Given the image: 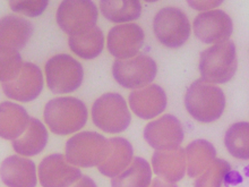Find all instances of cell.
<instances>
[{"label": "cell", "instance_id": "1", "mask_svg": "<svg viewBox=\"0 0 249 187\" xmlns=\"http://www.w3.org/2000/svg\"><path fill=\"white\" fill-rule=\"evenodd\" d=\"M185 106L194 119L199 123L210 124L223 115L226 95L219 86L199 78L187 89Z\"/></svg>", "mask_w": 249, "mask_h": 187}, {"label": "cell", "instance_id": "33", "mask_svg": "<svg viewBox=\"0 0 249 187\" xmlns=\"http://www.w3.org/2000/svg\"><path fill=\"white\" fill-rule=\"evenodd\" d=\"M150 187H178V186L176 185L175 183H169L167 181H164V179L158 177L151 183Z\"/></svg>", "mask_w": 249, "mask_h": 187}, {"label": "cell", "instance_id": "32", "mask_svg": "<svg viewBox=\"0 0 249 187\" xmlns=\"http://www.w3.org/2000/svg\"><path fill=\"white\" fill-rule=\"evenodd\" d=\"M71 187H98L95 182L89 176H82L81 179H78L75 184H72Z\"/></svg>", "mask_w": 249, "mask_h": 187}, {"label": "cell", "instance_id": "11", "mask_svg": "<svg viewBox=\"0 0 249 187\" xmlns=\"http://www.w3.org/2000/svg\"><path fill=\"white\" fill-rule=\"evenodd\" d=\"M184 127L177 117L163 115L152 120L144 130V138L157 151L179 148L184 141Z\"/></svg>", "mask_w": 249, "mask_h": 187}, {"label": "cell", "instance_id": "9", "mask_svg": "<svg viewBox=\"0 0 249 187\" xmlns=\"http://www.w3.org/2000/svg\"><path fill=\"white\" fill-rule=\"evenodd\" d=\"M158 73V66L147 55L126 60H116L112 66L113 78L124 89L138 90L150 85Z\"/></svg>", "mask_w": 249, "mask_h": 187}, {"label": "cell", "instance_id": "4", "mask_svg": "<svg viewBox=\"0 0 249 187\" xmlns=\"http://www.w3.org/2000/svg\"><path fill=\"white\" fill-rule=\"evenodd\" d=\"M109 150V138L95 131H81L68 138L65 155L76 167L91 168L101 165Z\"/></svg>", "mask_w": 249, "mask_h": 187}, {"label": "cell", "instance_id": "19", "mask_svg": "<svg viewBox=\"0 0 249 187\" xmlns=\"http://www.w3.org/2000/svg\"><path fill=\"white\" fill-rule=\"evenodd\" d=\"M109 153L98 169L107 177L115 178L129 167L134 160V150L130 142L124 137L109 138Z\"/></svg>", "mask_w": 249, "mask_h": 187}, {"label": "cell", "instance_id": "23", "mask_svg": "<svg viewBox=\"0 0 249 187\" xmlns=\"http://www.w3.org/2000/svg\"><path fill=\"white\" fill-rule=\"evenodd\" d=\"M71 50L79 58L91 60L101 55L105 49V34L98 26L85 32L69 36Z\"/></svg>", "mask_w": 249, "mask_h": 187}, {"label": "cell", "instance_id": "5", "mask_svg": "<svg viewBox=\"0 0 249 187\" xmlns=\"http://www.w3.org/2000/svg\"><path fill=\"white\" fill-rule=\"evenodd\" d=\"M91 115L95 126L108 134L123 133L131 122L126 100L118 93H106L95 100Z\"/></svg>", "mask_w": 249, "mask_h": 187}, {"label": "cell", "instance_id": "21", "mask_svg": "<svg viewBox=\"0 0 249 187\" xmlns=\"http://www.w3.org/2000/svg\"><path fill=\"white\" fill-rule=\"evenodd\" d=\"M49 140L44 124L36 118H31L29 127L18 138L13 141V149L23 157H33L41 153Z\"/></svg>", "mask_w": 249, "mask_h": 187}, {"label": "cell", "instance_id": "16", "mask_svg": "<svg viewBox=\"0 0 249 187\" xmlns=\"http://www.w3.org/2000/svg\"><path fill=\"white\" fill-rule=\"evenodd\" d=\"M1 182L7 187H36V166L23 155H10L1 162Z\"/></svg>", "mask_w": 249, "mask_h": 187}, {"label": "cell", "instance_id": "17", "mask_svg": "<svg viewBox=\"0 0 249 187\" xmlns=\"http://www.w3.org/2000/svg\"><path fill=\"white\" fill-rule=\"evenodd\" d=\"M152 169L158 177L169 183L181 181L187 170L185 149L179 147L171 150L155 151L152 157Z\"/></svg>", "mask_w": 249, "mask_h": 187}, {"label": "cell", "instance_id": "26", "mask_svg": "<svg viewBox=\"0 0 249 187\" xmlns=\"http://www.w3.org/2000/svg\"><path fill=\"white\" fill-rule=\"evenodd\" d=\"M224 144L232 157L239 160H249V123H234L228 128Z\"/></svg>", "mask_w": 249, "mask_h": 187}, {"label": "cell", "instance_id": "27", "mask_svg": "<svg viewBox=\"0 0 249 187\" xmlns=\"http://www.w3.org/2000/svg\"><path fill=\"white\" fill-rule=\"evenodd\" d=\"M24 62L19 51L8 48H0V81L12 82L18 77Z\"/></svg>", "mask_w": 249, "mask_h": 187}, {"label": "cell", "instance_id": "2", "mask_svg": "<svg viewBox=\"0 0 249 187\" xmlns=\"http://www.w3.org/2000/svg\"><path fill=\"white\" fill-rule=\"evenodd\" d=\"M44 122L53 133L69 135L77 133L88 123L85 103L74 96H61L50 100L44 108Z\"/></svg>", "mask_w": 249, "mask_h": 187}, {"label": "cell", "instance_id": "10", "mask_svg": "<svg viewBox=\"0 0 249 187\" xmlns=\"http://www.w3.org/2000/svg\"><path fill=\"white\" fill-rule=\"evenodd\" d=\"M194 34L206 44H219L229 41L233 31L231 17L226 12L213 9L198 14L194 19Z\"/></svg>", "mask_w": 249, "mask_h": 187}, {"label": "cell", "instance_id": "7", "mask_svg": "<svg viewBox=\"0 0 249 187\" xmlns=\"http://www.w3.org/2000/svg\"><path fill=\"white\" fill-rule=\"evenodd\" d=\"M153 30L159 42L172 49L184 46L192 33L188 17L176 7L159 10L153 20Z\"/></svg>", "mask_w": 249, "mask_h": 187}, {"label": "cell", "instance_id": "30", "mask_svg": "<svg viewBox=\"0 0 249 187\" xmlns=\"http://www.w3.org/2000/svg\"><path fill=\"white\" fill-rule=\"evenodd\" d=\"M222 3L223 1H221V0H219V1H212V0H210V1H198V0H196V1H192V0H189L188 1V5L192 7V8L196 10H202V13L213 10V8L222 5Z\"/></svg>", "mask_w": 249, "mask_h": 187}, {"label": "cell", "instance_id": "3", "mask_svg": "<svg viewBox=\"0 0 249 187\" xmlns=\"http://www.w3.org/2000/svg\"><path fill=\"white\" fill-rule=\"evenodd\" d=\"M238 68L236 46L232 41L214 44L200 54L199 73L211 84H224L233 78Z\"/></svg>", "mask_w": 249, "mask_h": 187}, {"label": "cell", "instance_id": "29", "mask_svg": "<svg viewBox=\"0 0 249 187\" xmlns=\"http://www.w3.org/2000/svg\"><path fill=\"white\" fill-rule=\"evenodd\" d=\"M48 0H10L9 7L13 12L27 17L40 16L47 9Z\"/></svg>", "mask_w": 249, "mask_h": 187}, {"label": "cell", "instance_id": "22", "mask_svg": "<svg viewBox=\"0 0 249 187\" xmlns=\"http://www.w3.org/2000/svg\"><path fill=\"white\" fill-rule=\"evenodd\" d=\"M187 174L189 177L197 178L205 172L216 159V150L211 142L195 140L186 149Z\"/></svg>", "mask_w": 249, "mask_h": 187}, {"label": "cell", "instance_id": "8", "mask_svg": "<svg viewBox=\"0 0 249 187\" xmlns=\"http://www.w3.org/2000/svg\"><path fill=\"white\" fill-rule=\"evenodd\" d=\"M98 8L91 0H64L57 10V23L65 33L72 36L95 27Z\"/></svg>", "mask_w": 249, "mask_h": 187}, {"label": "cell", "instance_id": "28", "mask_svg": "<svg viewBox=\"0 0 249 187\" xmlns=\"http://www.w3.org/2000/svg\"><path fill=\"white\" fill-rule=\"evenodd\" d=\"M231 170V166L223 159H215L205 172L196 178L195 187H222L226 175Z\"/></svg>", "mask_w": 249, "mask_h": 187}, {"label": "cell", "instance_id": "24", "mask_svg": "<svg viewBox=\"0 0 249 187\" xmlns=\"http://www.w3.org/2000/svg\"><path fill=\"white\" fill-rule=\"evenodd\" d=\"M102 15L116 24L131 23L142 15V5L138 0H101Z\"/></svg>", "mask_w": 249, "mask_h": 187}, {"label": "cell", "instance_id": "13", "mask_svg": "<svg viewBox=\"0 0 249 187\" xmlns=\"http://www.w3.org/2000/svg\"><path fill=\"white\" fill-rule=\"evenodd\" d=\"M37 176L42 187H71L83 175L81 169L71 165L66 155L56 153L40 162Z\"/></svg>", "mask_w": 249, "mask_h": 187}, {"label": "cell", "instance_id": "14", "mask_svg": "<svg viewBox=\"0 0 249 187\" xmlns=\"http://www.w3.org/2000/svg\"><path fill=\"white\" fill-rule=\"evenodd\" d=\"M43 84L41 69L32 62H24L18 77L12 82L2 83V91L9 99L19 102H30L41 94Z\"/></svg>", "mask_w": 249, "mask_h": 187}, {"label": "cell", "instance_id": "15", "mask_svg": "<svg viewBox=\"0 0 249 187\" xmlns=\"http://www.w3.org/2000/svg\"><path fill=\"white\" fill-rule=\"evenodd\" d=\"M129 107L142 119H153L161 115L167 108L168 98L164 90L158 84H150L145 88L134 90L128 96Z\"/></svg>", "mask_w": 249, "mask_h": 187}, {"label": "cell", "instance_id": "12", "mask_svg": "<svg viewBox=\"0 0 249 187\" xmlns=\"http://www.w3.org/2000/svg\"><path fill=\"white\" fill-rule=\"evenodd\" d=\"M144 40V31L138 24H120L109 31L107 47L117 59L126 60L137 56L143 48Z\"/></svg>", "mask_w": 249, "mask_h": 187}, {"label": "cell", "instance_id": "6", "mask_svg": "<svg viewBox=\"0 0 249 187\" xmlns=\"http://www.w3.org/2000/svg\"><path fill=\"white\" fill-rule=\"evenodd\" d=\"M44 72L48 88L56 94H67L76 91L84 78L81 62L67 54H59L50 58Z\"/></svg>", "mask_w": 249, "mask_h": 187}, {"label": "cell", "instance_id": "25", "mask_svg": "<svg viewBox=\"0 0 249 187\" xmlns=\"http://www.w3.org/2000/svg\"><path fill=\"white\" fill-rule=\"evenodd\" d=\"M152 168L143 158L136 157L126 170L111 179L112 187H150Z\"/></svg>", "mask_w": 249, "mask_h": 187}, {"label": "cell", "instance_id": "20", "mask_svg": "<svg viewBox=\"0 0 249 187\" xmlns=\"http://www.w3.org/2000/svg\"><path fill=\"white\" fill-rule=\"evenodd\" d=\"M31 118L23 106L5 101L0 105V136L15 141L29 127Z\"/></svg>", "mask_w": 249, "mask_h": 187}, {"label": "cell", "instance_id": "31", "mask_svg": "<svg viewBox=\"0 0 249 187\" xmlns=\"http://www.w3.org/2000/svg\"><path fill=\"white\" fill-rule=\"evenodd\" d=\"M243 182V179H241V176L239 175V172L237 171H233V170H230L228 174L226 175V177H224V182L223 184L228 185H237L239 184V183Z\"/></svg>", "mask_w": 249, "mask_h": 187}, {"label": "cell", "instance_id": "18", "mask_svg": "<svg viewBox=\"0 0 249 187\" xmlns=\"http://www.w3.org/2000/svg\"><path fill=\"white\" fill-rule=\"evenodd\" d=\"M32 23L22 16L8 15L0 22V48L20 50L32 37Z\"/></svg>", "mask_w": 249, "mask_h": 187}]
</instances>
